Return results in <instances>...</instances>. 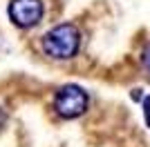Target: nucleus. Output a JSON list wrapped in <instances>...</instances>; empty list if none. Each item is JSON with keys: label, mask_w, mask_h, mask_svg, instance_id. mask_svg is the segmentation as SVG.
Masks as SVG:
<instances>
[{"label": "nucleus", "mask_w": 150, "mask_h": 147, "mask_svg": "<svg viewBox=\"0 0 150 147\" xmlns=\"http://www.w3.org/2000/svg\"><path fill=\"white\" fill-rule=\"evenodd\" d=\"M43 51L54 60H69L79 54L81 47V31L72 22H61L52 27L43 36Z\"/></svg>", "instance_id": "f257e3e1"}, {"label": "nucleus", "mask_w": 150, "mask_h": 147, "mask_svg": "<svg viewBox=\"0 0 150 147\" xmlns=\"http://www.w3.org/2000/svg\"><path fill=\"white\" fill-rule=\"evenodd\" d=\"M52 105H54V111L61 118L72 120V118H79V116L85 114V109H88V105H90V96L81 85L69 83V85H63V87L56 89Z\"/></svg>", "instance_id": "f03ea898"}, {"label": "nucleus", "mask_w": 150, "mask_h": 147, "mask_svg": "<svg viewBox=\"0 0 150 147\" xmlns=\"http://www.w3.org/2000/svg\"><path fill=\"white\" fill-rule=\"evenodd\" d=\"M45 5L43 0H11L9 2V18L20 29H31L43 20Z\"/></svg>", "instance_id": "7ed1b4c3"}, {"label": "nucleus", "mask_w": 150, "mask_h": 147, "mask_svg": "<svg viewBox=\"0 0 150 147\" xmlns=\"http://www.w3.org/2000/svg\"><path fill=\"white\" fill-rule=\"evenodd\" d=\"M141 65H144V69L150 74V43H146V47L141 49Z\"/></svg>", "instance_id": "20e7f679"}, {"label": "nucleus", "mask_w": 150, "mask_h": 147, "mask_svg": "<svg viewBox=\"0 0 150 147\" xmlns=\"http://www.w3.org/2000/svg\"><path fill=\"white\" fill-rule=\"evenodd\" d=\"M141 107H144V118H146V125L150 127V96H146V98H144Z\"/></svg>", "instance_id": "39448f33"}, {"label": "nucleus", "mask_w": 150, "mask_h": 147, "mask_svg": "<svg viewBox=\"0 0 150 147\" xmlns=\"http://www.w3.org/2000/svg\"><path fill=\"white\" fill-rule=\"evenodd\" d=\"M5 120H7V114H5V109H2V107H0V127H2V125H5Z\"/></svg>", "instance_id": "423d86ee"}]
</instances>
